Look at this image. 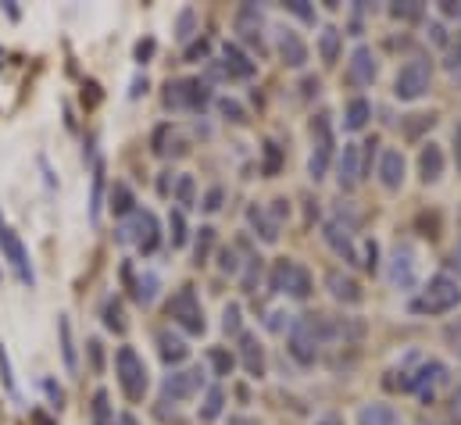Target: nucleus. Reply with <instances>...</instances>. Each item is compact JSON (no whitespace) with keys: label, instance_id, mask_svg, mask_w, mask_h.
<instances>
[{"label":"nucleus","instance_id":"nucleus-19","mask_svg":"<svg viewBox=\"0 0 461 425\" xmlns=\"http://www.w3.org/2000/svg\"><path fill=\"white\" fill-rule=\"evenodd\" d=\"M326 240H330V247L344 258V261H357V250H354V236H350V225L340 222V218H333V222H326Z\"/></svg>","mask_w":461,"mask_h":425},{"label":"nucleus","instance_id":"nucleus-60","mask_svg":"<svg viewBox=\"0 0 461 425\" xmlns=\"http://www.w3.org/2000/svg\"><path fill=\"white\" fill-rule=\"evenodd\" d=\"M319 425H340V422H337V419H322Z\"/></svg>","mask_w":461,"mask_h":425},{"label":"nucleus","instance_id":"nucleus-59","mask_svg":"<svg viewBox=\"0 0 461 425\" xmlns=\"http://www.w3.org/2000/svg\"><path fill=\"white\" fill-rule=\"evenodd\" d=\"M455 261L461 265V240H458V247H455Z\"/></svg>","mask_w":461,"mask_h":425},{"label":"nucleus","instance_id":"nucleus-30","mask_svg":"<svg viewBox=\"0 0 461 425\" xmlns=\"http://www.w3.org/2000/svg\"><path fill=\"white\" fill-rule=\"evenodd\" d=\"M372 118V104L365 101V97H354L344 111V125L347 129H365V122Z\"/></svg>","mask_w":461,"mask_h":425},{"label":"nucleus","instance_id":"nucleus-33","mask_svg":"<svg viewBox=\"0 0 461 425\" xmlns=\"http://www.w3.org/2000/svg\"><path fill=\"white\" fill-rule=\"evenodd\" d=\"M101 204H104V165H94V190H90V218H101Z\"/></svg>","mask_w":461,"mask_h":425},{"label":"nucleus","instance_id":"nucleus-44","mask_svg":"<svg viewBox=\"0 0 461 425\" xmlns=\"http://www.w3.org/2000/svg\"><path fill=\"white\" fill-rule=\"evenodd\" d=\"M219 268H222V272H232V276L240 272V261H236V250H232V247H226V250L219 254Z\"/></svg>","mask_w":461,"mask_h":425},{"label":"nucleus","instance_id":"nucleus-6","mask_svg":"<svg viewBox=\"0 0 461 425\" xmlns=\"http://www.w3.org/2000/svg\"><path fill=\"white\" fill-rule=\"evenodd\" d=\"M272 290L276 294H286L294 301H304V297H312V272L304 265L283 258V261L272 265Z\"/></svg>","mask_w":461,"mask_h":425},{"label":"nucleus","instance_id":"nucleus-2","mask_svg":"<svg viewBox=\"0 0 461 425\" xmlns=\"http://www.w3.org/2000/svg\"><path fill=\"white\" fill-rule=\"evenodd\" d=\"M461 304V286L451 279V276H433L426 286H422V294L411 301V312H419V315H447V312H455Z\"/></svg>","mask_w":461,"mask_h":425},{"label":"nucleus","instance_id":"nucleus-47","mask_svg":"<svg viewBox=\"0 0 461 425\" xmlns=\"http://www.w3.org/2000/svg\"><path fill=\"white\" fill-rule=\"evenodd\" d=\"M0 375H4V386L14 393V375H11V361H7V350L0 347Z\"/></svg>","mask_w":461,"mask_h":425},{"label":"nucleus","instance_id":"nucleus-11","mask_svg":"<svg viewBox=\"0 0 461 425\" xmlns=\"http://www.w3.org/2000/svg\"><path fill=\"white\" fill-rule=\"evenodd\" d=\"M390 283L397 290H411L419 283V254L411 243H397L390 258Z\"/></svg>","mask_w":461,"mask_h":425},{"label":"nucleus","instance_id":"nucleus-42","mask_svg":"<svg viewBox=\"0 0 461 425\" xmlns=\"http://www.w3.org/2000/svg\"><path fill=\"white\" fill-rule=\"evenodd\" d=\"M390 14H393V18L411 22V18H419V14H422V7H419V4H393V7H390Z\"/></svg>","mask_w":461,"mask_h":425},{"label":"nucleus","instance_id":"nucleus-17","mask_svg":"<svg viewBox=\"0 0 461 425\" xmlns=\"http://www.w3.org/2000/svg\"><path fill=\"white\" fill-rule=\"evenodd\" d=\"M337 179H340V190H354L361 183V147L357 143H344V154L337 161Z\"/></svg>","mask_w":461,"mask_h":425},{"label":"nucleus","instance_id":"nucleus-12","mask_svg":"<svg viewBox=\"0 0 461 425\" xmlns=\"http://www.w3.org/2000/svg\"><path fill=\"white\" fill-rule=\"evenodd\" d=\"M201 386H204V372H201V368H183V372L165 375L161 397H165V401H190V397L201 393Z\"/></svg>","mask_w":461,"mask_h":425},{"label":"nucleus","instance_id":"nucleus-45","mask_svg":"<svg viewBox=\"0 0 461 425\" xmlns=\"http://www.w3.org/2000/svg\"><path fill=\"white\" fill-rule=\"evenodd\" d=\"M86 350H90V365H94V372H101V368H104V350H101V339H90V343H86Z\"/></svg>","mask_w":461,"mask_h":425},{"label":"nucleus","instance_id":"nucleus-53","mask_svg":"<svg viewBox=\"0 0 461 425\" xmlns=\"http://www.w3.org/2000/svg\"><path fill=\"white\" fill-rule=\"evenodd\" d=\"M208 54V40H201V43H194L190 50H186V61H197V58H204Z\"/></svg>","mask_w":461,"mask_h":425},{"label":"nucleus","instance_id":"nucleus-27","mask_svg":"<svg viewBox=\"0 0 461 425\" xmlns=\"http://www.w3.org/2000/svg\"><path fill=\"white\" fill-rule=\"evenodd\" d=\"M340 43H344V36H340V29H322V36H319V54H322V61L326 65H333L337 58H340Z\"/></svg>","mask_w":461,"mask_h":425},{"label":"nucleus","instance_id":"nucleus-39","mask_svg":"<svg viewBox=\"0 0 461 425\" xmlns=\"http://www.w3.org/2000/svg\"><path fill=\"white\" fill-rule=\"evenodd\" d=\"M168 229H172V247H183L186 243V218H183V212H172V218H168Z\"/></svg>","mask_w":461,"mask_h":425},{"label":"nucleus","instance_id":"nucleus-14","mask_svg":"<svg viewBox=\"0 0 461 425\" xmlns=\"http://www.w3.org/2000/svg\"><path fill=\"white\" fill-rule=\"evenodd\" d=\"M444 365L440 361H426L408 383H404V390H411V393H419L422 401H433V390H437V383H444Z\"/></svg>","mask_w":461,"mask_h":425},{"label":"nucleus","instance_id":"nucleus-43","mask_svg":"<svg viewBox=\"0 0 461 425\" xmlns=\"http://www.w3.org/2000/svg\"><path fill=\"white\" fill-rule=\"evenodd\" d=\"M276 172H279V147L265 143V176H276Z\"/></svg>","mask_w":461,"mask_h":425},{"label":"nucleus","instance_id":"nucleus-57","mask_svg":"<svg viewBox=\"0 0 461 425\" xmlns=\"http://www.w3.org/2000/svg\"><path fill=\"white\" fill-rule=\"evenodd\" d=\"M230 425H254L250 419H230Z\"/></svg>","mask_w":461,"mask_h":425},{"label":"nucleus","instance_id":"nucleus-4","mask_svg":"<svg viewBox=\"0 0 461 425\" xmlns=\"http://www.w3.org/2000/svg\"><path fill=\"white\" fill-rule=\"evenodd\" d=\"M118 240H122V243H136L140 254H154L158 243H161V225H158L154 212L136 208V212L125 218V225L118 229Z\"/></svg>","mask_w":461,"mask_h":425},{"label":"nucleus","instance_id":"nucleus-3","mask_svg":"<svg viewBox=\"0 0 461 425\" xmlns=\"http://www.w3.org/2000/svg\"><path fill=\"white\" fill-rule=\"evenodd\" d=\"M115 375H118V386L125 393V401L140 404L147 397V386H150V375H147V361L132 350V347H118L115 354Z\"/></svg>","mask_w":461,"mask_h":425},{"label":"nucleus","instance_id":"nucleus-24","mask_svg":"<svg viewBox=\"0 0 461 425\" xmlns=\"http://www.w3.org/2000/svg\"><path fill=\"white\" fill-rule=\"evenodd\" d=\"M357 425H397V411L390 404H365L357 411Z\"/></svg>","mask_w":461,"mask_h":425},{"label":"nucleus","instance_id":"nucleus-1","mask_svg":"<svg viewBox=\"0 0 461 425\" xmlns=\"http://www.w3.org/2000/svg\"><path fill=\"white\" fill-rule=\"evenodd\" d=\"M337 332H344V329L330 325L322 315H319V319H315V315L297 319L294 329H290V354H294L301 365H312V361L319 357V347H322L330 336H337Z\"/></svg>","mask_w":461,"mask_h":425},{"label":"nucleus","instance_id":"nucleus-26","mask_svg":"<svg viewBox=\"0 0 461 425\" xmlns=\"http://www.w3.org/2000/svg\"><path fill=\"white\" fill-rule=\"evenodd\" d=\"M90 419H94V425H115V408H112V397H108V390H97V393H94V404H90Z\"/></svg>","mask_w":461,"mask_h":425},{"label":"nucleus","instance_id":"nucleus-21","mask_svg":"<svg viewBox=\"0 0 461 425\" xmlns=\"http://www.w3.org/2000/svg\"><path fill=\"white\" fill-rule=\"evenodd\" d=\"M158 354H161V361H165V365H179V361H186L190 347H186V339H183V336H176V332L161 329V332H158Z\"/></svg>","mask_w":461,"mask_h":425},{"label":"nucleus","instance_id":"nucleus-40","mask_svg":"<svg viewBox=\"0 0 461 425\" xmlns=\"http://www.w3.org/2000/svg\"><path fill=\"white\" fill-rule=\"evenodd\" d=\"M361 268H368V272H375L379 268V247H375V240H365V247H361Z\"/></svg>","mask_w":461,"mask_h":425},{"label":"nucleus","instance_id":"nucleus-54","mask_svg":"<svg viewBox=\"0 0 461 425\" xmlns=\"http://www.w3.org/2000/svg\"><path fill=\"white\" fill-rule=\"evenodd\" d=\"M43 390H47V397H50V401H54V404L61 408V401H65V393H61V386H54V383L47 379V383H43Z\"/></svg>","mask_w":461,"mask_h":425},{"label":"nucleus","instance_id":"nucleus-9","mask_svg":"<svg viewBox=\"0 0 461 425\" xmlns=\"http://www.w3.org/2000/svg\"><path fill=\"white\" fill-rule=\"evenodd\" d=\"M0 254H4V261L14 268L18 283H25V286H32V283H36L32 265H29V250H25V243L18 240V232H14L4 218H0Z\"/></svg>","mask_w":461,"mask_h":425},{"label":"nucleus","instance_id":"nucleus-29","mask_svg":"<svg viewBox=\"0 0 461 425\" xmlns=\"http://www.w3.org/2000/svg\"><path fill=\"white\" fill-rule=\"evenodd\" d=\"M58 332H61V357H65V368L76 372L79 368V357H76V343H72V321L61 315L58 321Z\"/></svg>","mask_w":461,"mask_h":425},{"label":"nucleus","instance_id":"nucleus-48","mask_svg":"<svg viewBox=\"0 0 461 425\" xmlns=\"http://www.w3.org/2000/svg\"><path fill=\"white\" fill-rule=\"evenodd\" d=\"M222 186H215V190H208V197H204V212H219L222 208Z\"/></svg>","mask_w":461,"mask_h":425},{"label":"nucleus","instance_id":"nucleus-49","mask_svg":"<svg viewBox=\"0 0 461 425\" xmlns=\"http://www.w3.org/2000/svg\"><path fill=\"white\" fill-rule=\"evenodd\" d=\"M219 107H222V114H230L232 122H243V107L236 104V101H230V97H222V101H219Z\"/></svg>","mask_w":461,"mask_h":425},{"label":"nucleus","instance_id":"nucleus-51","mask_svg":"<svg viewBox=\"0 0 461 425\" xmlns=\"http://www.w3.org/2000/svg\"><path fill=\"white\" fill-rule=\"evenodd\" d=\"M150 54H154V40H140V43H136V61L143 65Z\"/></svg>","mask_w":461,"mask_h":425},{"label":"nucleus","instance_id":"nucleus-25","mask_svg":"<svg viewBox=\"0 0 461 425\" xmlns=\"http://www.w3.org/2000/svg\"><path fill=\"white\" fill-rule=\"evenodd\" d=\"M258 29H261V11H258V7H250V4H247V7H240V14H236V32H243L247 40H261V32H258Z\"/></svg>","mask_w":461,"mask_h":425},{"label":"nucleus","instance_id":"nucleus-8","mask_svg":"<svg viewBox=\"0 0 461 425\" xmlns=\"http://www.w3.org/2000/svg\"><path fill=\"white\" fill-rule=\"evenodd\" d=\"M208 101H212V90L201 79H176L165 90V107L172 111H201Z\"/></svg>","mask_w":461,"mask_h":425},{"label":"nucleus","instance_id":"nucleus-22","mask_svg":"<svg viewBox=\"0 0 461 425\" xmlns=\"http://www.w3.org/2000/svg\"><path fill=\"white\" fill-rule=\"evenodd\" d=\"M240 357H243V368H247L254 379L265 375V350H261L258 336H250V332L240 336Z\"/></svg>","mask_w":461,"mask_h":425},{"label":"nucleus","instance_id":"nucleus-41","mask_svg":"<svg viewBox=\"0 0 461 425\" xmlns=\"http://www.w3.org/2000/svg\"><path fill=\"white\" fill-rule=\"evenodd\" d=\"M444 339H447V347H451V350H455V354L461 357V319L451 321V325L444 329Z\"/></svg>","mask_w":461,"mask_h":425},{"label":"nucleus","instance_id":"nucleus-52","mask_svg":"<svg viewBox=\"0 0 461 425\" xmlns=\"http://www.w3.org/2000/svg\"><path fill=\"white\" fill-rule=\"evenodd\" d=\"M190 25H194V11H183V14H179V36H183V40L190 36Z\"/></svg>","mask_w":461,"mask_h":425},{"label":"nucleus","instance_id":"nucleus-55","mask_svg":"<svg viewBox=\"0 0 461 425\" xmlns=\"http://www.w3.org/2000/svg\"><path fill=\"white\" fill-rule=\"evenodd\" d=\"M447 68H461V36H458V43L451 47V54H447Z\"/></svg>","mask_w":461,"mask_h":425},{"label":"nucleus","instance_id":"nucleus-56","mask_svg":"<svg viewBox=\"0 0 461 425\" xmlns=\"http://www.w3.org/2000/svg\"><path fill=\"white\" fill-rule=\"evenodd\" d=\"M455 150H458V168H461V125L455 129Z\"/></svg>","mask_w":461,"mask_h":425},{"label":"nucleus","instance_id":"nucleus-37","mask_svg":"<svg viewBox=\"0 0 461 425\" xmlns=\"http://www.w3.org/2000/svg\"><path fill=\"white\" fill-rule=\"evenodd\" d=\"M208 361H212L215 375H230L232 365H236V361H232V354L230 350H222V347H212V350H208Z\"/></svg>","mask_w":461,"mask_h":425},{"label":"nucleus","instance_id":"nucleus-20","mask_svg":"<svg viewBox=\"0 0 461 425\" xmlns=\"http://www.w3.org/2000/svg\"><path fill=\"white\" fill-rule=\"evenodd\" d=\"M279 58L290 65V68H301L308 61V47L304 40L294 32V29H279Z\"/></svg>","mask_w":461,"mask_h":425},{"label":"nucleus","instance_id":"nucleus-28","mask_svg":"<svg viewBox=\"0 0 461 425\" xmlns=\"http://www.w3.org/2000/svg\"><path fill=\"white\" fill-rule=\"evenodd\" d=\"M247 222L258 229V236H261L265 243H276V240H279V225H276V222H268L258 204H254V208H247Z\"/></svg>","mask_w":461,"mask_h":425},{"label":"nucleus","instance_id":"nucleus-16","mask_svg":"<svg viewBox=\"0 0 461 425\" xmlns=\"http://www.w3.org/2000/svg\"><path fill=\"white\" fill-rule=\"evenodd\" d=\"M219 72L226 76V79H250L254 72H258V65L236 47V43H226L222 47V61H219Z\"/></svg>","mask_w":461,"mask_h":425},{"label":"nucleus","instance_id":"nucleus-34","mask_svg":"<svg viewBox=\"0 0 461 425\" xmlns=\"http://www.w3.org/2000/svg\"><path fill=\"white\" fill-rule=\"evenodd\" d=\"M222 404H226V393H222L219 386H212V390L204 393V408H201V419H204V422H215V419L222 415Z\"/></svg>","mask_w":461,"mask_h":425},{"label":"nucleus","instance_id":"nucleus-46","mask_svg":"<svg viewBox=\"0 0 461 425\" xmlns=\"http://www.w3.org/2000/svg\"><path fill=\"white\" fill-rule=\"evenodd\" d=\"M286 11H294V14H297V18H304V22H315V11H312L304 0H290V4H286Z\"/></svg>","mask_w":461,"mask_h":425},{"label":"nucleus","instance_id":"nucleus-31","mask_svg":"<svg viewBox=\"0 0 461 425\" xmlns=\"http://www.w3.org/2000/svg\"><path fill=\"white\" fill-rule=\"evenodd\" d=\"M158 286H161V283H158V276H154V272H143V276L132 283V297H136V301L147 308V304H154V297H158Z\"/></svg>","mask_w":461,"mask_h":425},{"label":"nucleus","instance_id":"nucleus-35","mask_svg":"<svg viewBox=\"0 0 461 425\" xmlns=\"http://www.w3.org/2000/svg\"><path fill=\"white\" fill-rule=\"evenodd\" d=\"M212 247H215V229H212V225H204V229L197 232V243H194V258H197V265H204V261H208Z\"/></svg>","mask_w":461,"mask_h":425},{"label":"nucleus","instance_id":"nucleus-36","mask_svg":"<svg viewBox=\"0 0 461 425\" xmlns=\"http://www.w3.org/2000/svg\"><path fill=\"white\" fill-rule=\"evenodd\" d=\"M104 325L112 329V332H125V312H122V301L112 297L108 304H104Z\"/></svg>","mask_w":461,"mask_h":425},{"label":"nucleus","instance_id":"nucleus-10","mask_svg":"<svg viewBox=\"0 0 461 425\" xmlns=\"http://www.w3.org/2000/svg\"><path fill=\"white\" fill-rule=\"evenodd\" d=\"M315 150H312V161H308V172L312 179H322L330 172V161H333V132H330V114H319L315 125Z\"/></svg>","mask_w":461,"mask_h":425},{"label":"nucleus","instance_id":"nucleus-38","mask_svg":"<svg viewBox=\"0 0 461 425\" xmlns=\"http://www.w3.org/2000/svg\"><path fill=\"white\" fill-rule=\"evenodd\" d=\"M194 176H179V183H176V204H183V208H190L194 204Z\"/></svg>","mask_w":461,"mask_h":425},{"label":"nucleus","instance_id":"nucleus-15","mask_svg":"<svg viewBox=\"0 0 461 425\" xmlns=\"http://www.w3.org/2000/svg\"><path fill=\"white\" fill-rule=\"evenodd\" d=\"M326 290H330V297L340 301V304H361V297H365L361 286H357V279L340 272V268L326 272Z\"/></svg>","mask_w":461,"mask_h":425},{"label":"nucleus","instance_id":"nucleus-58","mask_svg":"<svg viewBox=\"0 0 461 425\" xmlns=\"http://www.w3.org/2000/svg\"><path fill=\"white\" fill-rule=\"evenodd\" d=\"M118 425H136V419H132V415H122V422Z\"/></svg>","mask_w":461,"mask_h":425},{"label":"nucleus","instance_id":"nucleus-50","mask_svg":"<svg viewBox=\"0 0 461 425\" xmlns=\"http://www.w3.org/2000/svg\"><path fill=\"white\" fill-rule=\"evenodd\" d=\"M222 329H226V332H240V308H236V304L226 308V321H222Z\"/></svg>","mask_w":461,"mask_h":425},{"label":"nucleus","instance_id":"nucleus-32","mask_svg":"<svg viewBox=\"0 0 461 425\" xmlns=\"http://www.w3.org/2000/svg\"><path fill=\"white\" fill-rule=\"evenodd\" d=\"M112 212L122 214V218H129V214L136 212V197H132V190H129L125 183H115V186H112Z\"/></svg>","mask_w":461,"mask_h":425},{"label":"nucleus","instance_id":"nucleus-13","mask_svg":"<svg viewBox=\"0 0 461 425\" xmlns=\"http://www.w3.org/2000/svg\"><path fill=\"white\" fill-rule=\"evenodd\" d=\"M375 72H379V65L372 58V50L368 47H354V54L347 61V83L350 86H368L375 79Z\"/></svg>","mask_w":461,"mask_h":425},{"label":"nucleus","instance_id":"nucleus-5","mask_svg":"<svg viewBox=\"0 0 461 425\" xmlns=\"http://www.w3.org/2000/svg\"><path fill=\"white\" fill-rule=\"evenodd\" d=\"M429 83H433V68L426 58H411L408 65H401L397 72V83H393V97L397 101H419L429 94Z\"/></svg>","mask_w":461,"mask_h":425},{"label":"nucleus","instance_id":"nucleus-23","mask_svg":"<svg viewBox=\"0 0 461 425\" xmlns=\"http://www.w3.org/2000/svg\"><path fill=\"white\" fill-rule=\"evenodd\" d=\"M419 176H422V183H426V186H429V183H437V179L444 176V150H440L437 143L422 147V154H419Z\"/></svg>","mask_w":461,"mask_h":425},{"label":"nucleus","instance_id":"nucleus-18","mask_svg":"<svg viewBox=\"0 0 461 425\" xmlns=\"http://www.w3.org/2000/svg\"><path fill=\"white\" fill-rule=\"evenodd\" d=\"M379 183L386 186V190H401V183H404V154L401 150H383V158H379Z\"/></svg>","mask_w":461,"mask_h":425},{"label":"nucleus","instance_id":"nucleus-7","mask_svg":"<svg viewBox=\"0 0 461 425\" xmlns=\"http://www.w3.org/2000/svg\"><path fill=\"white\" fill-rule=\"evenodd\" d=\"M168 319L176 321L183 332H190V336H201V332H204V308H201L194 286H183V290L168 301Z\"/></svg>","mask_w":461,"mask_h":425}]
</instances>
